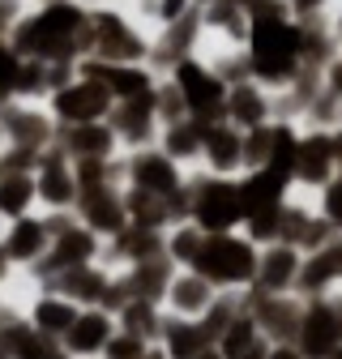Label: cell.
Returning <instances> with one entry per match:
<instances>
[{
  "mask_svg": "<svg viewBox=\"0 0 342 359\" xmlns=\"http://www.w3.org/2000/svg\"><path fill=\"white\" fill-rule=\"evenodd\" d=\"M99 107H103V95H99V90H73V95L60 99V111H64V116H77V120H81V116H95Z\"/></svg>",
  "mask_w": 342,
  "mask_h": 359,
  "instance_id": "6da1fadb",
  "label": "cell"
},
{
  "mask_svg": "<svg viewBox=\"0 0 342 359\" xmlns=\"http://www.w3.org/2000/svg\"><path fill=\"white\" fill-rule=\"evenodd\" d=\"M184 90H189L197 103H214V99H219V86H210L197 69H184Z\"/></svg>",
  "mask_w": 342,
  "mask_h": 359,
  "instance_id": "7a4b0ae2",
  "label": "cell"
},
{
  "mask_svg": "<svg viewBox=\"0 0 342 359\" xmlns=\"http://www.w3.org/2000/svg\"><path fill=\"white\" fill-rule=\"evenodd\" d=\"M26 197H30V189H26V180H9V184L0 189V205H5L9 214H18V210L26 205Z\"/></svg>",
  "mask_w": 342,
  "mask_h": 359,
  "instance_id": "3957f363",
  "label": "cell"
},
{
  "mask_svg": "<svg viewBox=\"0 0 342 359\" xmlns=\"http://www.w3.org/2000/svg\"><path fill=\"white\" fill-rule=\"evenodd\" d=\"M39 248V227H34V222H22V227L13 231V252L18 257H30Z\"/></svg>",
  "mask_w": 342,
  "mask_h": 359,
  "instance_id": "277c9868",
  "label": "cell"
},
{
  "mask_svg": "<svg viewBox=\"0 0 342 359\" xmlns=\"http://www.w3.org/2000/svg\"><path fill=\"white\" fill-rule=\"evenodd\" d=\"M99 338H103V321H95V317L73 330V346H95Z\"/></svg>",
  "mask_w": 342,
  "mask_h": 359,
  "instance_id": "5b68a950",
  "label": "cell"
},
{
  "mask_svg": "<svg viewBox=\"0 0 342 359\" xmlns=\"http://www.w3.org/2000/svg\"><path fill=\"white\" fill-rule=\"evenodd\" d=\"M39 321L52 325V330H60V325H69V308H60V304H43V308H39Z\"/></svg>",
  "mask_w": 342,
  "mask_h": 359,
  "instance_id": "8992f818",
  "label": "cell"
},
{
  "mask_svg": "<svg viewBox=\"0 0 342 359\" xmlns=\"http://www.w3.org/2000/svg\"><path fill=\"white\" fill-rule=\"evenodd\" d=\"M43 193H48L52 201H64V197H69V189H64V175H60V171H48V184H43Z\"/></svg>",
  "mask_w": 342,
  "mask_h": 359,
  "instance_id": "52a82bcc",
  "label": "cell"
},
{
  "mask_svg": "<svg viewBox=\"0 0 342 359\" xmlns=\"http://www.w3.org/2000/svg\"><path fill=\"white\" fill-rule=\"evenodd\" d=\"M13 73H18V69H13V56H9L5 48H0V90H5V86L13 81Z\"/></svg>",
  "mask_w": 342,
  "mask_h": 359,
  "instance_id": "ba28073f",
  "label": "cell"
},
{
  "mask_svg": "<svg viewBox=\"0 0 342 359\" xmlns=\"http://www.w3.org/2000/svg\"><path fill=\"white\" fill-rule=\"evenodd\" d=\"M81 252H90V244H86L81 236H69L64 240V257H81Z\"/></svg>",
  "mask_w": 342,
  "mask_h": 359,
  "instance_id": "9c48e42d",
  "label": "cell"
}]
</instances>
